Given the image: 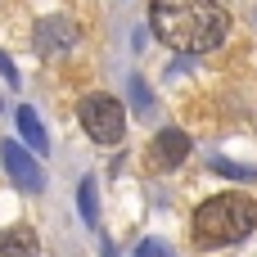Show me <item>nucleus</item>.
<instances>
[{
    "mask_svg": "<svg viewBox=\"0 0 257 257\" xmlns=\"http://www.w3.org/2000/svg\"><path fill=\"white\" fill-rule=\"evenodd\" d=\"M154 32L172 50H212L226 36V14L217 0H154Z\"/></svg>",
    "mask_w": 257,
    "mask_h": 257,
    "instance_id": "1",
    "label": "nucleus"
},
{
    "mask_svg": "<svg viewBox=\"0 0 257 257\" xmlns=\"http://www.w3.org/2000/svg\"><path fill=\"white\" fill-rule=\"evenodd\" d=\"M253 230H257V203L248 194H221L194 212V244L199 248H226Z\"/></svg>",
    "mask_w": 257,
    "mask_h": 257,
    "instance_id": "2",
    "label": "nucleus"
},
{
    "mask_svg": "<svg viewBox=\"0 0 257 257\" xmlns=\"http://www.w3.org/2000/svg\"><path fill=\"white\" fill-rule=\"evenodd\" d=\"M77 117L95 145H122V136H126V108L113 95H86Z\"/></svg>",
    "mask_w": 257,
    "mask_h": 257,
    "instance_id": "3",
    "label": "nucleus"
},
{
    "mask_svg": "<svg viewBox=\"0 0 257 257\" xmlns=\"http://www.w3.org/2000/svg\"><path fill=\"white\" fill-rule=\"evenodd\" d=\"M0 163H5V172H9V181L18 185V194H41V190H45L41 163H36L18 140H5V145H0Z\"/></svg>",
    "mask_w": 257,
    "mask_h": 257,
    "instance_id": "4",
    "label": "nucleus"
},
{
    "mask_svg": "<svg viewBox=\"0 0 257 257\" xmlns=\"http://www.w3.org/2000/svg\"><path fill=\"white\" fill-rule=\"evenodd\" d=\"M190 158V136L185 131H176V126H167V131H158L154 136V145H149V154H145V163L154 167V172H172L176 163H185Z\"/></svg>",
    "mask_w": 257,
    "mask_h": 257,
    "instance_id": "5",
    "label": "nucleus"
},
{
    "mask_svg": "<svg viewBox=\"0 0 257 257\" xmlns=\"http://www.w3.org/2000/svg\"><path fill=\"white\" fill-rule=\"evenodd\" d=\"M77 41V27L63 18V14H54V18H45L41 27H36V50L41 54H59V50H68Z\"/></svg>",
    "mask_w": 257,
    "mask_h": 257,
    "instance_id": "6",
    "label": "nucleus"
},
{
    "mask_svg": "<svg viewBox=\"0 0 257 257\" xmlns=\"http://www.w3.org/2000/svg\"><path fill=\"white\" fill-rule=\"evenodd\" d=\"M0 257H36V230L23 221L0 230Z\"/></svg>",
    "mask_w": 257,
    "mask_h": 257,
    "instance_id": "7",
    "label": "nucleus"
},
{
    "mask_svg": "<svg viewBox=\"0 0 257 257\" xmlns=\"http://www.w3.org/2000/svg\"><path fill=\"white\" fill-rule=\"evenodd\" d=\"M14 122H18V136L27 140V149H36V154H45V126H41V117H36V108H18L14 113Z\"/></svg>",
    "mask_w": 257,
    "mask_h": 257,
    "instance_id": "8",
    "label": "nucleus"
},
{
    "mask_svg": "<svg viewBox=\"0 0 257 257\" xmlns=\"http://www.w3.org/2000/svg\"><path fill=\"white\" fill-rule=\"evenodd\" d=\"M81 217H86V226H99V203H95V176H86L81 181Z\"/></svg>",
    "mask_w": 257,
    "mask_h": 257,
    "instance_id": "9",
    "label": "nucleus"
},
{
    "mask_svg": "<svg viewBox=\"0 0 257 257\" xmlns=\"http://www.w3.org/2000/svg\"><path fill=\"white\" fill-rule=\"evenodd\" d=\"M136 257H176V253H172L163 239H145V244L136 248Z\"/></svg>",
    "mask_w": 257,
    "mask_h": 257,
    "instance_id": "10",
    "label": "nucleus"
},
{
    "mask_svg": "<svg viewBox=\"0 0 257 257\" xmlns=\"http://www.w3.org/2000/svg\"><path fill=\"white\" fill-rule=\"evenodd\" d=\"M212 167H217V172H226V176H253V167H235V163H221V158H217Z\"/></svg>",
    "mask_w": 257,
    "mask_h": 257,
    "instance_id": "11",
    "label": "nucleus"
},
{
    "mask_svg": "<svg viewBox=\"0 0 257 257\" xmlns=\"http://www.w3.org/2000/svg\"><path fill=\"white\" fill-rule=\"evenodd\" d=\"M0 72H5V81H18V72H14V63L5 59V50H0Z\"/></svg>",
    "mask_w": 257,
    "mask_h": 257,
    "instance_id": "12",
    "label": "nucleus"
}]
</instances>
